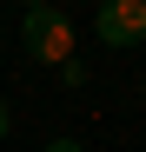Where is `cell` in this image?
Segmentation results:
<instances>
[{
	"mask_svg": "<svg viewBox=\"0 0 146 152\" xmlns=\"http://www.w3.org/2000/svg\"><path fill=\"white\" fill-rule=\"evenodd\" d=\"M7 126H13V106H7V99H0V139H7Z\"/></svg>",
	"mask_w": 146,
	"mask_h": 152,
	"instance_id": "5b68a950",
	"label": "cell"
},
{
	"mask_svg": "<svg viewBox=\"0 0 146 152\" xmlns=\"http://www.w3.org/2000/svg\"><path fill=\"white\" fill-rule=\"evenodd\" d=\"M93 33H100V46H113V53L139 46V40H146V0H100Z\"/></svg>",
	"mask_w": 146,
	"mask_h": 152,
	"instance_id": "7a4b0ae2",
	"label": "cell"
},
{
	"mask_svg": "<svg viewBox=\"0 0 146 152\" xmlns=\"http://www.w3.org/2000/svg\"><path fill=\"white\" fill-rule=\"evenodd\" d=\"M20 7H53V0H20Z\"/></svg>",
	"mask_w": 146,
	"mask_h": 152,
	"instance_id": "8992f818",
	"label": "cell"
},
{
	"mask_svg": "<svg viewBox=\"0 0 146 152\" xmlns=\"http://www.w3.org/2000/svg\"><path fill=\"white\" fill-rule=\"evenodd\" d=\"M46 152H86V145H80V139H66V132H60V139H46Z\"/></svg>",
	"mask_w": 146,
	"mask_h": 152,
	"instance_id": "277c9868",
	"label": "cell"
},
{
	"mask_svg": "<svg viewBox=\"0 0 146 152\" xmlns=\"http://www.w3.org/2000/svg\"><path fill=\"white\" fill-rule=\"evenodd\" d=\"M20 46H27L40 66L80 60V53H73V20H66L60 7H27V13H20Z\"/></svg>",
	"mask_w": 146,
	"mask_h": 152,
	"instance_id": "6da1fadb",
	"label": "cell"
},
{
	"mask_svg": "<svg viewBox=\"0 0 146 152\" xmlns=\"http://www.w3.org/2000/svg\"><path fill=\"white\" fill-rule=\"evenodd\" d=\"M60 86H66V93H80V86H86V66H80V60H66V66H60Z\"/></svg>",
	"mask_w": 146,
	"mask_h": 152,
	"instance_id": "3957f363",
	"label": "cell"
},
{
	"mask_svg": "<svg viewBox=\"0 0 146 152\" xmlns=\"http://www.w3.org/2000/svg\"><path fill=\"white\" fill-rule=\"evenodd\" d=\"M139 99H146V86H139Z\"/></svg>",
	"mask_w": 146,
	"mask_h": 152,
	"instance_id": "52a82bcc",
	"label": "cell"
}]
</instances>
